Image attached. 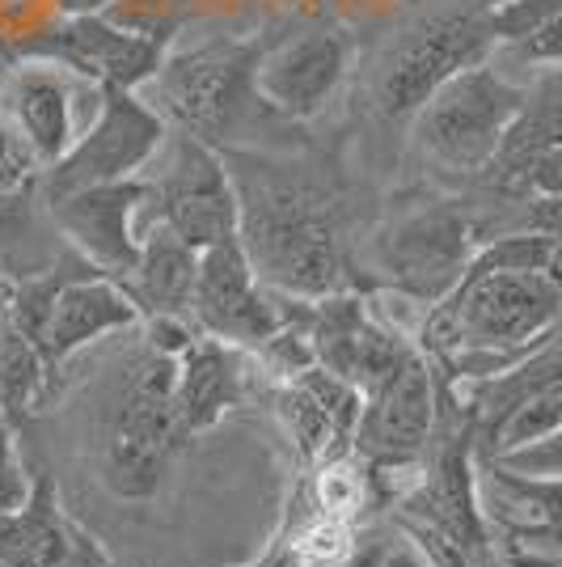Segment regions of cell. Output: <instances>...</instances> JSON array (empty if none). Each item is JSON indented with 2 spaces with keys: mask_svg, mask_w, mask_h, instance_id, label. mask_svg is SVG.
<instances>
[{
  "mask_svg": "<svg viewBox=\"0 0 562 567\" xmlns=\"http://www.w3.org/2000/svg\"><path fill=\"white\" fill-rule=\"evenodd\" d=\"M512 51L520 55V60H529V64L554 69V64H559V51H562V18H550V22H541L538 30H529L520 43H512Z\"/></svg>",
  "mask_w": 562,
  "mask_h": 567,
  "instance_id": "83f0119b",
  "label": "cell"
},
{
  "mask_svg": "<svg viewBox=\"0 0 562 567\" xmlns=\"http://www.w3.org/2000/svg\"><path fill=\"white\" fill-rule=\"evenodd\" d=\"M554 267H559V234L524 229V234L487 237L482 246H473L466 276H482V271H554Z\"/></svg>",
  "mask_w": 562,
  "mask_h": 567,
  "instance_id": "ffe728a7",
  "label": "cell"
},
{
  "mask_svg": "<svg viewBox=\"0 0 562 567\" xmlns=\"http://www.w3.org/2000/svg\"><path fill=\"white\" fill-rule=\"evenodd\" d=\"M30 55L55 60L64 69L90 76L97 85H118V90H140L148 76L162 69L165 43H153L144 34H132L123 25L106 22L102 13L90 18H64L48 39H39Z\"/></svg>",
  "mask_w": 562,
  "mask_h": 567,
  "instance_id": "9a60e30c",
  "label": "cell"
},
{
  "mask_svg": "<svg viewBox=\"0 0 562 567\" xmlns=\"http://www.w3.org/2000/svg\"><path fill=\"white\" fill-rule=\"evenodd\" d=\"M237 237L258 280L280 288L283 297L318 301L339 288L343 259H339L334 229L326 216L301 204L292 190L267 195L254 216L241 213Z\"/></svg>",
  "mask_w": 562,
  "mask_h": 567,
  "instance_id": "7a4b0ae2",
  "label": "cell"
},
{
  "mask_svg": "<svg viewBox=\"0 0 562 567\" xmlns=\"http://www.w3.org/2000/svg\"><path fill=\"white\" fill-rule=\"evenodd\" d=\"M559 427H562V390L559 381H550V385H541L533 394H524L516 406H508V415L487 436H491L495 453H503V450H520L529 441H541V436H554Z\"/></svg>",
  "mask_w": 562,
  "mask_h": 567,
  "instance_id": "7402d4cb",
  "label": "cell"
},
{
  "mask_svg": "<svg viewBox=\"0 0 562 567\" xmlns=\"http://www.w3.org/2000/svg\"><path fill=\"white\" fill-rule=\"evenodd\" d=\"M241 399V373L229 343L211 334H190V343L174 355V415L178 432H204Z\"/></svg>",
  "mask_w": 562,
  "mask_h": 567,
  "instance_id": "e0dca14e",
  "label": "cell"
},
{
  "mask_svg": "<svg viewBox=\"0 0 562 567\" xmlns=\"http://www.w3.org/2000/svg\"><path fill=\"white\" fill-rule=\"evenodd\" d=\"M9 322V309H4V297H0V327Z\"/></svg>",
  "mask_w": 562,
  "mask_h": 567,
  "instance_id": "d6a6232c",
  "label": "cell"
},
{
  "mask_svg": "<svg viewBox=\"0 0 562 567\" xmlns=\"http://www.w3.org/2000/svg\"><path fill=\"white\" fill-rule=\"evenodd\" d=\"M381 567H431V564L423 559L415 546H394V550H385Z\"/></svg>",
  "mask_w": 562,
  "mask_h": 567,
  "instance_id": "f546056e",
  "label": "cell"
},
{
  "mask_svg": "<svg viewBox=\"0 0 562 567\" xmlns=\"http://www.w3.org/2000/svg\"><path fill=\"white\" fill-rule=\"evenodd\" d=\"M187 318H195L199 334H211L229 348H262L283 327L280 306L262 292V280L254 276L237 234L195 255Z\"/></svg>",
  "mask_w": 562,
  "mask_h": 567,
  "instance_id": "9c48e42d",
  "label": "cell"
},
{
  "mask_svg": "<svg viewBox=\"0 0 562 567\" xmlns=\"http://www.w3.org/2000/svg\"><path fill=\"white\" fill-rule=\"evenodd\" d=\"M280 411H283L288 432H292V441H296V450H301V457H309V462L326 457L330 445L339 441V432H334L326 415L318 411V402L309 399L305 390H296L292 381H288V390L280 394Z\"/></svg>",
  "mask_w": 562,
  "mask_h": 567,
  "instance_id": "cb8c5ba5",
  "label": "cell"
},
{
  "mask_svg": "<svg viewBox=\"0 0 562 567\" xmlns=\"http://www.w3.org/2000/svg\"><path fill=\"white\" fill-rule=\"evenodd\" d=\"M90 90H97V81L64 69L55 60H30L9 72L4 102L18 118L25 153L39 166H51L55 157H64V148L81 136V127L90 123V115H81V94H90Z\"/></svg>",
  "mask_w": 562,
  "mask_h": 567,
  "instance_id": "5bb4252c",
  "label": "cell"
},
{
  "mask_svg": "<svg viewBox=\"0 0 562 567\" xmlns=\"http://www.w3.org/2000/svg\"><path fill=\"white\" fill-rule=\"evenodd\" d=\"M352 48L339 30L313 25L301 34H288L280 43L258 51L250 90L254 102L283 118H313L326 111V102L347 76Z\"/></svg>",
  "mask_w": 562,
  "mask_h": 567,
  "instance_id": "30bf717a",
  "label": "cell"
},
{
  "mask_svg": "<svg viewBox=\"0 0 562 567\" xmlns=\"http://www.w3.org/2000/svg\"><path fill=\"white\" fill-rule=\"evenodd\" d=\"M469 255H473V229L457 208H423V213L402 216L381 237V262L394 288L423 306L445 301L457 288Z\"/></svg>",
  "mask_w": 562,
  "mask_h": 567,
  "instance_id": "8fae6325",
  "label": "cell"
},
{
  "mask_svg": "<svg viewBox=\"0 0 562 567\" xmlns=\"http://www.w3.org/2000/svg\"><path fill=\"white\" fill-rule=\"evenodd\" d=\"M60 567H76V564H69V559H64V564H60Z\"/></svg>",
  "mask_w": 562,
  "mask_h": 567,
  "instance_id": "836d02e7",
  "label": "cell"
},
{
  "mask_svg": "<svg viewBox=\"0 0 562 567\" xmlns=\"http://www.w3.org/2000/svg\"><path fill=\"white\" fill-rule=\"evenodd\" d=\"M64 18H90V13H106L115 0H55Z\"/></svg>",
  "mask_w": 562,
  "mask_h": 567,
  "instance_id": "f1b7e54d",
  "label": "cell"
},
{
  "mask_svg": "<svg viewBox=\"0 0 562 567\" xmlns=\"http://www.w3.org/2000/svg\"><path fill=\"white\" fill-rule=\"evenodd\" d=\"M262 43H204L183 51L174 60H162V69L148 76L157 94V115L183 123L190 136H225L246 106H254L250 72Z\"/></svg>",
  "mask_w": 562,
  "mask_h": 567,
  "instance_id": "5b68a950",
  "label": "cell"
},
{
  "mask_svg": "<svg viewBox=\"0 0 562 567\" xmlns=\"http://www.w3.org/2000/svg\"><path fill=\"white\" fill-rule=\"evenodd\" d=\"M140 318V306L127 297V288L118 280L102 276V271L97 276H72L51 297L48 318L34 334V348L43 360H64V355L97 343L102 334L136 327Z\"/></svg>",
  "mask_w": 562,
  "mask_h": 567,
  "instance_id": "2e32d148",
  "label": "cell"
},
{
  "mask_svg": "<svg viewBox=\"0 0 562 567\" xmlns=\"http://www.w3.org/2000/svg\"><path fill=\"white\" fill-rule=\"evenodd\" d=\"M69 538L51 508L48 487L30 492L18 513H0V567H60Z\"/></svg>",
  "mask_w": 562,
  "mask_h": 567,
  "instance_id": "d6986e66",
  "label": "cell"
},
{
  "mask_svg": "<svg viewBox=\"0 0 562 567\" xmlns=\"http://www.w3.org/2000/svg\"><path fill=\"white\" fill-rule=\"evenodd\" d=\"M554 271H482L461 276L445 301L423 313L427 352L452 348H541L559 327Z\"/></svg>",
  "mask_w": 562,
  "mask_h": 567,
  "instance_id": "6da1fadb",
  "label": "cell"
},
{
  "mask_svg": "<svg viewBox=\"0 0 562 567\" xmlns=\"http://www.w3.org/2000/svg\"><path fill=\"white\" fill-rule=\"evenodd\" d=\"M524 97L529 90L512 85L487 60L469 64L415 111L423 148L448 169H482L495 157L508 123L520 115Z\"/></svg>",
  "mask_w": 562,
  "mask_h": 567,
  "instance_id": "3957f363",
  "label": "cell"
},
{
  "mask_svg": "<svg viewBox=\"0 0 562 567\" xmlns=\"http://www.w3.org/2000/svg\"><path fill=\"white\" fill-rule=\"evenodd\" d=\"M195 255L174 229H165L162 220L140 237V259L123 276L127 297L140 306V313H174L187 318L190 306V284H195Z\"/></svg>",
  "mask_w": 562,
  "mask_h": 567,
  "instance_id": "ac0fdd59",
  "label": "cell"
},
{
  "mask_svg": "<svg viewBox=\"0 0 562 567\" xmlns=\"http://www.w3.org/2000/svg\"><path fill=\"white\" fill-rule=\"evenodd\" d=\"M165 118L140 97V90L102 85L94 118L81 127V136L43 169L48 199L72 190L102 187V183H127L140 178V169L162 153Z\"/></svg>",
  "mask_w": 562,
  "mask_h": 567,
  "instance_id": "277c9868",
  "label": "cell"
},
{
  "mask_svg": "<svg viewBox=\"0 0 562 567\" xmlns=\"http://www.w3.org/2000/svg\"><path fill=\"white\" fill-rule=\"evenodd\" d=\"M495 51L482 9L461 18H431L406 30L394 48L385 51L376 69V106L389 118H410L427 97L469 64H482Z\"/></svg>",
  "mask_w": 562,
  "mask_h": 567,
  "instance_id": "52a82bcc",
  "label": "cell"
},
{
  "mask_svg": "<svg viewBox=\"0 0 562 567\" xmlns=\"http://www.w3.org/2000/svg\"><path fill=\"white\" fill-rule=\"evenodd\" d=\"M148 199H157V220L183 237L190 250L233 237L241 220L233 174L225 169L208 141L190 132L169 141V157L157 183H148Z\"/></svg>",
  "mask_w": 562,
  "mask_h": 567,
  "instance_id": "ba28073f",
  "label": "cell"
},
{
  "mask_svg": "<svg viewBox=\"0 0 562 567\" xmlns=\"http://www.w3.org/2000/svg\"><path fill=\"white\" fill-rule=\"evenodd\" d=\"M431 424H436L431 369L419 352H410L394 373H385L373 390H364L352 441L373 462L394 466V462L419 457L427 436H431Z\"/></svg>",
  "mask_w": 562,
  "mask_h": 567,
  "instance_id": "4fadbf2b",
  "label": "cell"
},
{
  "mask_svg": "<svg viewBox=\"0 0 562 567\" xmlns=\"http://www.w3.org/2000/svg\"><path fill=\"white\" fill-rule=\"evenodd\" d=\"M43 385V355L34 339L13 327V318L0 327V411L22 415L30 402L39 399Z\"/></svg>",
  "mask_w": 562,
  "mask_h": 567,
  "instance_id": "44dd1931",
  "label": "cell"
},
{
  "mask_svg": "<svg viewBox=\"0 0 562 567\" xmlns=\"http://www.w3.org/2000/svg\"><path fill=\"white\" fill-rule=\"evenodd\" d=\"M30 496V483L22 474V462H18V450H13V427H9V415L0 411V513H18Z\"/></svg>",
  "mask_w": 562,
  "mask_h": 567,
  "instance_id": "4316f807",
  "label": "cell"
},
{
  "mask_svg": "<svg viewBox=\"0 0 562 567\" xmlns=\"http://www.w3.org/2000/svg\"><path fill=\"white\" fill-rule=\"evenodd\" d=\"M385 550L389 546H381V543H368V546H360L352 559H347V567H381V559H385Z\"/></svg>",
  "mask_w": 562,
  "mask_h": 567,
  "instance_id": "4dcf8cb0",
  "label": "cell"
},
{
  "mask_svg": "<svg viewBox=\"0 0 562 567\" xmlns=\"http://www.w3.org/2000/svg\"><path fill=\"white\" fill-rule=\"evenodd\" d=\"M144 199H148V183L127 178V183H102V187L48 199V208L55 229L69 237L81 259L102 276L123 280L140 259L136 213H140Z\"/></svg>",
  "mask_w": 562,
  "mask_h": 567,
  "instance_id": "7c38bea8",
  "label": "cell"
},
{
  "mask_svg": "<svg viewBox=\"0 0 562 567\" xmlns=\"http://www.w3.org/2000/svg\"><path fill=\"white\" fill-rule=\"evenodd\" d=\"M183 441L174 415V355L153 352L132 373L115 427L106 441V478L118 496H153L162 487L165 462Z\"/></svg>",
  "mask_w": 562,
  "mask_h": 567,
  "instance_id": "8992f818",
  "label": "cell"
},
{
  "mask_svg": "<svg viewBox=\"0 0 562 567\" xmlns=\"http://www.w3.org/2000/svg\"><path fill=\"white\" fill-rule=\"evenodd\" d=\"M25 183V174H18V169H9V166H0V195L4 190H18Z\"/></svg>",
  "mask_w": 562,
  "mask_h": 567,
  "instance_id": "1f68e13d",
  "label": "cell"
},
{
  "mask_svg": "<svg viewBox=\"0 0 562 567\" xmlns=\"http://www.w3.org/2000/svg\"><path fill=\"white\" fill-rule=\"evenodd\" d=\"M495 466H508L520 478H541V483H559L562 471V441L559 432L554 436H541V441H529L520 450H503L495 453Z\"/></svg>",
  "mask_w": 562,
  "mask_h": 567,
  "instance_id": "484cf974",
  "label": "cell"
},
{
  "mask_svg": "<svg viewBox=\"0 0 562 567\" xmlns=\"http://www.w3.org/2000/svg\"><path fill=\"white\" fill-rule=\"evenodd\" d=\"M559 4L562 0H499L491 9H482V18H487V30H491L495 43H520L541 22L562 18Z\"/></svg>",
  "mask_w": 562,
  "mask_h": 567,
  "instance_id": "d4e9b609",
  "label": "cell"
},
{
  "mask_svg": "<svg viewBox=\"0 0 562 567\" xmlns=\"http://www.w3.org/2000/svg\"><path fill=\"white\" fill-rule=\"evenodd\" d=\"M292 385L305 390L309 399L318 402V411H322L330 420V427L339 432V441H352L355 420H360V402H364V394L355 390L352 381H343L339 373L322 369V364H309V369H301V373L292 378Z\"/></svg>",
  "mask_w": 562,
  "mask_h": 567,
  "instance_id": "603a6c76",
  "label": "cell"
},
{
  "mask_svg": "<svg viewBox=\"0 0 562 567\" xmlns=\"http://www.w3.org/2000/svg\"><path fill=\"white\" fill-rule=\"evenodd\" d=\"M271 567H275V564H271Z\"/></svg>",
  "mask_w": 562,
  "mask_h": 567,
  "instance_id": "e575fe53",
  "label": "cell"
}]
</instances>
